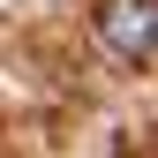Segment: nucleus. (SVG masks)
<instances>
[{"mask_svg": "<svg viewBox=\"0 0 158 158\" xmlns=\"http://www.w3.org/2000/svg\"><path fill=\"white\" fill-rule=\"evenodd\" d=\"M90 30L113 60H151L158 53V0H98Z\"/></svg>", "mask_w": 158, "mask_h": 158, "instance_id": "1", "label": "nucleus"}]
</instances>
